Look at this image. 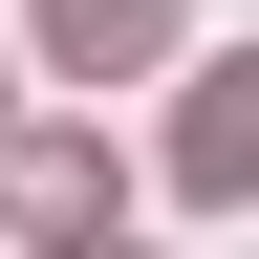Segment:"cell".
Wrapping results in <instances>:
<instances>
[{"label": "cell", "mask_w": 259, "mask_h": 259, "mask_svg": "<svg viewBox=\"0 0 259 259\" xmlns=\"http://www.w3.org/2000/svg\"><path fill=\"white\" fill-rule=\"evenodd\" d=\"M108 151H87V130H0V216H22V238H87V216H108Z\"/></svg>", "instance_id": "6da1fadb"}, {"label": "cell", "mask_w": 259, "mask_h": 259, "mask_svg": "<svg viewBox=\"0 0 259 259\" xmlns=\"http://www.w3.org/2000/svg\"><path fill=\"white\" fill-rule=\"evenodd\" d=\"M173 194H259V65H216V87H194V130H173Z\"/></svg>", "instance_id": "7a4b0ae2"}, {"label": "cell", "mask_w": 259, "mask_h": 259, "mask_svg": "<svg viewBox=\"0 0 259 259\" xmlns=\"http://www.w3.org/2000/svg\"><path fill=\"white\" fill-rule=\"evenodd\" d=\"M44 44L108 87V65H151V44H173V0H44Z\"/></svg>", "instance_id": "3957f363"}]
</instances>
